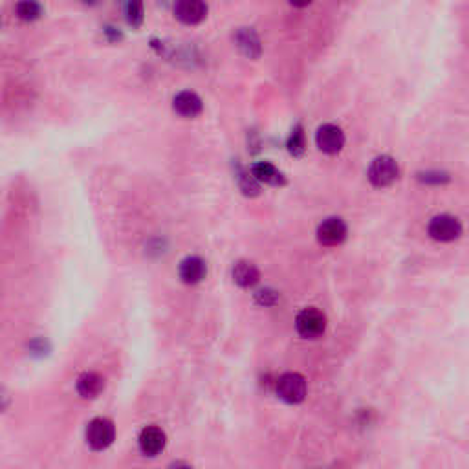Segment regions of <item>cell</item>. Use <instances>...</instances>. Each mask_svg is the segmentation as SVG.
Instances as JSON below:
<instances>
[{
    "mask_svg": "<svg viewBox=\"0 0 469 469\" xmlns=\"http://www.w3.org/2000/svg\"><path fill=\"white\" fill-rule=\"evenodd\" d=\"M76 389L81 398H97L104 389L103 376H100L97 372H85V374H81L79 379H77Z\"/></svg>",
    "mask_w": 469,
    "mask_h": 469,
    "instance_id": "5bb4252c",
    "label": "cell"
},
{
    "mask_svg": "<svg viewBox=\"0 0 469 469\" xmlns=\"http://www.w3.org/2000/svg\"><path fill=\"white\" fill-rule=\"evenodd\" d=\"M116 438V427L109 418H94L86 427V444L94 451H103Z\"/></svg>",
    "mask_w": 469,
    "mask_h": 469,
    "instance_id": "277c9868",
    "label": "cell"
},
{
    "mask_svg": "<svg viewBox=\"0 0 469 469\" xmlns=\"http://www.w3.org/2000/svg\"><path fill=\"white\" fill-rule=\"evenodd\" d=\"M125 17H127V22L132 28H140L143 20H145V6H143V0H128Z\"/></svg>",
    "mask_w": 469,
    "mask_h": 469,
    "instance_id": "e0dca14e",
    "label": "cell"
},
{
    "mask_svg": "<svg viewBox=\"0 0 469 469\" xmlns=\"http://www.w3.org/2000/svg\"><path fill=\"white\" fill-rule=\"evenodd\" d=\"M275 390H277V396L283 402L295 405V403H301L306 398L308 385H306V379L301 374H297V372H286V374H283L277 379Z\"/></svg>",
    "mask_w": 469,
    "mask_h": 469,
    "instance_id": "6da1fadb",
    "label": "cell"
},
{
    "mask_svg": "<svg viewBox=\"0 0 469 469\" xmlns=\"http://www.w3.org/2000/svg\"><path fill=\"white\" fill-rule=\"evenodd\" d=\"M315 145L325 154H337L345 147V134L337 125L325 123L315 132Z\"/></svg>",
    "mask_w": 469,
    "mask_h": 469,
    "instance_id": "8992f818",
    "label": "cell"
},
{
    "mask_svg": "<svg viewBox=\"0 0 469 469\" xmlns=\"http://www.w3.org/2000/svg\"><path fill=\"white\" fill-rule=\"evenodd\" d=\"M346 233H348V229H346V224L343 222V218L339 217L327 218V220H322V222L319 224L318 240L319 244H322V246L327 247L339 246V244L345 242Z\"/></svg>",
    "mask_w": 469,
    "mask_h": 469,
    "instance_id": "52a82bcc",
    "label": "cell"
},
{
    "mask_svg": "<svg viewBox=\"0 0 469 469\" xmlns=\"http://www.w3.org/2000/svg\"><path fill=\"white\" fill-rule=\"evenodd\" d=\"M6 407H8V396H6V393L0 387V411H4Z\"/></svg>",
    "mask_w": 469,
    "mask_h": 469,
    "instance_id": "7402d4cb",
    "label": "cell"
},
{
    "mask_svg": "<svg viewBox=\"0 0 469 469\" xmlns=\"http://www.w3.org/2000/svg\"><path fill=\"white\" fill-rule=\"evenodd\" d=\"M277 294L275 292H271V290H261L259 294H257V301L261 304H273L277 303Z\"/></svg>",
    "mask_w": 469,
    "mask_h": 469,
    "instance_id": "d6986e66",
    "label": "cell"
},
{
    "mask_svg": "<svg viewBox=\"0 0 469 469\" xmlns=\"http://www.w3.org/2000/svg\"><path fill=\"white\" fill-rule=\"evenodd\" d=\"M420 180L426 182V184H431V182H435V184H442L444 180H447V176L440 175V172H427V175H420Z\"/></svg>",
    "mask_w": 469,
    "mask_h": 469,
    "instance_id": "ffe728a7",
    "label": "cell"
},
{
    "mask_svg": "<svg viewBox=\"0 0 469 469\" xmlns=\"http://www.w3.org/2000/svg\"><path fill=\"white\" fill-rule=\"evenodd\" d=\"M235 44L238 52L247 59H259L262 53L261 39L253 28H238L235 32Z\"/></svg>",
    "mask_w": 469,
    "mask_h": 469,
    "instance_id": "30bf717a",
    "label": "cell"
},
{
    "mask_svg": "<svg viewBox=\"0 0 469 469\" xmlns=\"http://www.w3.org/2000/svg\"><path fill=\"white\" fill-rule=\"evenodd\" d=\"M261 279V271L253 262L250 261H238L233 268V280L237 283L240 288H252Z\"/></svg>",
    "mask_w": 469,
    "mask_h": 469,
    "instance_id": "9a60e30c",
    "label": "cell"
},
{
    "mask_svg": "<svg viewBox=\"0 0 469 469\" xmlns=\"http://www.w3.org/2000/svg\"><path fill=\"white\" fill-rule=\"evenodd\" d=\"M252 175L259 184L266 185H273V187H279V185H285V175L273 165L270 161H257L255 165L252 167Z\"/></svg>",
    "mask_w": 469,
    "mask_h": 469,
    "instance_id": "4fadbf2b",
    "label": "cell"
},
{
    "mask_svg": "<svg viewBox=\"0 0 469 469\" xmlns=\"http://www.w3.org/2000/svg\"><path fill=\"white\" fill-rule=\"evenodd\" d=\"M163 2H169V0H163Z\"/></svg>",
    "mask_w": 469,
    "mask_h": 469,
    "instance_id": "cb8c5ba5",
    "label": "cell"
},
{
    "mask_svg": "<svg viewBox=\"0 0 469 469\" xmlns=\"http://www.w3.org/2000/svg\"><path fill=\"white\" fill-rule=\"evenodd\" d=\"M79 2H83V4L92 6V4H95V2H97V0H79Z\"/></svg>",
    "mask_w": 469,
    "mask_h": 469,
    "instance_id": "603a6c76",
    "label": "cell"
},
{
    "mask_svg": "<svg viewBox=\"0 0 469 469\" xmlns=\"http://www.w3.org/2000/svg\"><path fill=\"white\" fill-rule=\"evenodd\" d=\"M176 19L187 26H196L208 17V4L204 0H178L175 6Z\"/></svg>",
    "mask_w": 469,
    "mask_h": 469,
    "instance_id": "ba28073f",
    "label": "cell"
},
{
    "mask_svg": "<svg viewBox=\"0 0 469 469\" xmlns=\"http://www.w3.org/2000/svg\"><path fill=\"white\" fill-rule=\"evenodd\" d=\"M137 444H140V451H142L143 455L156 456L160 455L161 451L165 449L167 444L165 433L161 431L160 427H145V429L140 433Z\"/></svg>",
    "mask_w": 469,
    "mask_h": 469,
    "instance_id": "9c48e42d",
    "label": "cell"
},
{
    "mask_svg": "<svg viewBox=\"0 0 469 469\" xmlns=\"http://www.w3.org/2000/svg\"><path fill=\"white\" fill-rule=\"evenodd\" d=\"M205 275H208V266H205L204 259L193 255L182 261L180 279L185 285H198L205 279Z\"/></svg>",
    "mask_w": 469,
    "mask_h": 469,
    "instance_id": "7c38bea8",
    "label": "cell"
},
{
    "mask_svg": "<svg viewBox=\"0 0 469 469\" xmlns=\"http://www.w3.org/2000/svg\"><path fill=\"white\" fill-rule=\"evenodd\" d=\"M429 235L438 242H453L462 235V224L456 217L438 215L429 222Z\"/></svg>",
    "mask_w": 469,
    "mask_h": 469,
    "instance_id": "5b68a950",
    "label": "cell"
},
{
    "mask_svg": "<svg viewBox=\"0 0 469 469\" xmlns=\"http://www.w3.org/2000/svg\"><path fill=\"white\" fill-rule=\"evenodd\" d=\"M313 0H290V4L295 6V8H306V6L312 4Z\"/></svg>",
    "mask_w": 469,
    "mask_h": 469,
    "instance_id": "44dd1931",
    "label": "cell"
},
{
    "mask_svg": "<svg viewBox=\"0 0 469 469\" xmlns=\"http://www.w3.org/2000/svg\"><path fill=\"white\" fill-rule=\"evenodd\" d=\"M15 11H17V17L20 20H24V22H34V20H37L41 17L43 8H41L37 0H20L17 8H15Z\"/></svg>",
    "mask_w": 469,
    "mask_h": 469,
    "instance_id": "2e32d148",
    "label": "cell"
},
{
    "mask_svg": "<svg viewBox=\"0 0 469 469\" xmlns=\"http://www.w3.org/2000/svg\"><path fill=\"white\" fill-rule=\"evenodd\" d=\"M369 182L374 187H379V189H383V187H389L393 185L394 182L400 178V167L396 163L393 156H378L369 167Z\"/></svg>",
    "mask_w": 469,
    "mask_h": 469,
    "instance_id": "7a4b0ae2",
    "label": "cell"
},
{
    "mask_svg": "<svg viewBox=\"0 0 469 469\" xmlns=\"http://www.w3.org/2000/svg\"><path fill=\"white\" fill-rule=\"evenodd\" d=\"M295 328L304 339H318L327 330V315L318 308H304L295 318Z\"/></svg>",
    "mask_w": 469,
    "mask_h": 469,
    "instance_id": "3957f363",
    "label": "cell"
},
{
    "mask_svg": "<svg viewBox=\"0 0 469 469\" xmlns=\"http://www.w3.org/2000/svg\"><path fill=\"white\" fill-rule=\"evenodd\" d=\"M304 149H306V142H304L303 127L297 125L288 137V151L290 154H294V156H303Z\"/></svg>",
    "mask_w": 469,
    "mask_h": 469,
    "instance_id": "ac0fdd59",
    "label": "cell"
},
{
    "mask_svg": "<svg viewBox=\"0 0 469 469\" xmlns=\"http://www.w3.org/2000/svg\"><path fill=\"white\" fill-rule=\"evenodd\" d=\"M172 109L178 116L187 119H193L196 116H200L202 109H204V103L200 100V95L195 94L191 90H184L176 95L175 101H172Z\"/></svg>",
    "mask_w": 469,
    "mask_h": 469,
    "instance_id": "8fae6325",
    "label": "cell"
}]
</instances>
